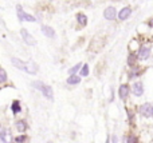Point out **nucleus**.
Segmentation results:
<instances>
[{
    "instance_id": "1",
    "label": "nucleus",
    "mask_w": 153,
    "mask_h": 143,
    "mask_svg": "<svg viewBox=\"0 0 153 143\" xmlns=\"http://www.w3.org/2000/svg\"><path fill=\"white\" fill-rule=\"evenodd\" d=\"M11 62H12V64L16 67V68L23 70V71H26L27 74L35 75L38 72V66L34 63V62H22V60H19V59H16V58H12L11 59Z\"/></svg>"
},
{
    "instance_id": "2",
    "label": "nucleus",
    "mask_w": 153,
    "mask_h": 143,
    "mask_svg": "<svg viewBox=\"0 0 153 143\" xmlns=\"http://www.w3.org/2000/svg\"><path fill=\"white\" fill-rule=\"evenodd\" d=\"M32 86H34L35 88H38V90L42 91V94L46 96L47 99H50V100H53V88L50 87V86L47 84H43L42 82H34L32 83Z\"/></svg>"
},
{
    "instance_id": "3",
    "label": "nucleus",
    "mask_w": 153,
    "mask_h": 143,
    "mask_svg": "<svg viewBox=\"0 0 153 143\" xmlns=\"http://www.w3.org/2000/svg\"><path fill=\"white\" fill-rule=\"evenodd\" d=\"M16 11H18V18L20 21H35V18L32 15H28L27 12H24V10L20 7V5H18L16 7Z\"/></svg>"
},
{
    "instance_id": "4",
    "label": "nucleus",
    "mask_w": 153,
    "mask_h": 143,
    "mask_svg": "<svg viewBox=\"0 0 153 143\" xmlns=\"http://www.w3.org/2000/svg\"><path fill=\"white\" fill-rule=\"evenodd\" d=\"M140 114L145 118H151L153 117V104L151 103H145L140 107Z\"/></svg>"
},
{
    "instance_id": "5",
    "label": "nucleus",
    "mask_w": 153,
    "mask_h": 143,
    "mask_svg": "<svg viewBox=\"0 0 153 143\" xmlns=\"http://www.w3.org/2000/svg\"><path fill=\"white\" fill-rule=\"evenodd\" d=\"M20 34H22V37H23V40L26 42V44H28V45H35V44H36V40H35L34 37H32L31 35L28 34V31H27L26 28H22Z\"/></svg>"
},
{
    "instance_id": "6",
    "label": "nucleus",
    "mask_w": 153,
    "mask_h": 143,
    "mask_svg": "<svg viewBox=\"0 0 153 143\" xmlns=\"http://www.w3.org/2000/svg\"><path fill=\"white\" fill-rule=\"evenodd\" d=\"M103 16H105V19H108V20H114L117 16V11L114 7H108L105 11H103Z\"/></svg>"
},
{
    "instance_id": "7",
    "label": "nucleus",
    "mask_w": 153,
    "mask_h": 143,
    "mask_svg": "<svg viewBox=\"0 0 153 143\" xmlns=\"http://www.w3.org/2000/svg\"><path fill=\"white\" fill-rule=\"evenodd\" d=\"M130 12H132V10H130L129 7L122 8V10L118 12V19L120 20H126V19L130 16Z\"/></svg>"
},
{
    "instance_id": "8",
    "label": "nucleus",
    "mask_w": 153,
    "mask_h": 143,
    "mask_svg": "<svg viewBox=\"0 0 153 143\" xmlns=\"http://www.w3.org/2000/svg\"><path fill=\"white\" fill-rule=\"evenodd\" d=\"M133 94H134L136 96H141L144 94V87H143V83L137 82L133 84Z\"/></svg>"
},
{
    "instance_id": "9",
    "label": "nucleus",
    "mask_w": 153,
    "mask_h": 143,
    "mask_svg": "<svg viewBox=\"0 0 153 143\" xmlns=\"http://www.w3.org/2000/svg\"><path fill=\"white\" fill-rule=\"evenodd\" d=\"M118 95L121 99H126L128 95H129V86L128 84H122L118 90Z\"/></svg>"
},
{
    "instance_id": "10",
    "label": "nucleus",
    "mask_w": 153,
    "mask_h": 143,
    "mask_svg": "<svg viewBox=\"0 0 153 143\" xmlns=\"http://www.w3.org/2000/svg\"><path fill=\"white\" fill-rule=\"evenodd\" d=\"M42 32L47 37H55V31H54V28H51V27H48V26H42Z\"/></svg>"
},
{
    "instance_id": "11",
    "label": "nucleus",
    "mask_w": 153,
    "mask_h": 143,
    "mask_svg": "<svg viewBox=\"0 0 153 143\" xmlns=\"http://www.w3.org/2000/svg\"><path fill=\"white\" fill-rule=\"evenodd\" d=\"M149 55H151V48H148V47L140 48V52H138V58L140 59H146Z\"/></svg>"
},
{
    "instance_id": "12",
    "label": "nucleus",
    "mask_w": 153,
    "mask_h": 143,
    "mask_svg": "<svg viewBox=\"0 0 153 143\" xmlns=\"http://www.w3.org/2000/svg\"><path fill=\"white\" fill-rule=\"evenodd\" d=\"M81 82V76H76V75H71V76L67 78V83L69 84H78Z\"/></svg>"
},
{
    "instance_id": "13",
    "label": "nucleus",
    "mask_w": 153,
    "mask_h": 143,
    "mask_svg": "<svg viewBox=\"0 0 153 143\" xmlns=\"http://www.w3.org/2000/svg\"><path fill=\"white\" fill-rule=\"evenodd\" d=\"M76 20H78V23L81 24V26H86L87 24V18L83 13H78V15H76Z\"/></svg>"
},
{
    "instance_id": "14",
    "label": "nucleus",
    "mask_w": 153,
    "mask_h": 143,
    "mask_svg": "<svg viewBox=\"0 0 153 143\" xmlns=\"http://www.w3.org/2000/svg\"><path fill=\"white\" fill-rule=\"evenodd\" d=\"M11 110H12L13 114H18V112H20L22 107H20V103H19V100H15L12 103V106H11Z\"/></svg>"
},
{
    "instance_id": "15",
    "label": "nucleus",
    "mask_w": 153,
    "mask_h": 143,
    "mask_svg": "<svg viewBox=\"0 0 153 143\" xmlns=\"http://www.w3.org/2000/svg\"><path fill=\"white\" fill-rule=\"evenodd\" d=\"M16 128H18V131H20V133L26 131V128H27L26 122H23V120H19V122L16 123Z\"/></svg>"
},
{
    "instance_id": "16",
    "label": "nucleus",
    "mask_w": 153,
    "mask_h": 143,
    "mask_svg": "<svg viewBox=\"0 0 153 143\" xmlns=\"http://www.w3.org/2000/svg\"><path fill=\"white\" fill-rule=\"evenodd\" d=\"M81 67H83V64H81V63H78V64H75L74 67H71V68L69 70V72L71 75H74V74H76V72L79 71V68H81Z\"/></svg>"
},
{
    "instance_id": "17",
    "label": "nucleus",
    "mask_w": 153,
    "mask_h": 143,
    "mask_svg": "<svg viewBox=\"0 0 153 143\" xmlns=\"http://www.w3.org/2000/svg\"><path fill=\"white\" fill-rule=\"evenodd\" d=\"M0 138H1V141L4 143L8 142V134H7V130H5V128L1 130V133H0Z\"/></svg>"
},
{
    "instance_id": "18",
    "label": "nucleus",
    "mask_w": 153,
    "mask_h": 143,
    "mask_svg": "<svg viewBox=\"0 0 153 143\" xmlns=\"http://www.w3.org/2000/svg\"><path fill=\"white\" fill-rule=\"evenodd\" d=\"M87 75H89V66H87V64H85V66L82 67L81 76H87Z\"/></svg>"
},
{
    "instance_id": "19",
    "label": "nucleus",
    "mask_w": 153,
    "mask_h": 143,
    "mask_svg": "<svg viewBox=\"0 0 153 143\" xmlns=\"http://www.w3.org/2000/svg\"><path fill=\"white\" fill-rule=\"evenodd\" d=\"M5 80H7V74H5V71L1 68V71H0V82L4 83Z\"/></svg>"
},
{
    "instance_id": "20",
    "label": "nucleus",
    "mask_w": 153,
    "mask_h": 143,
    "mask_svg": "<svg viewBox=\"0 0 153 143\" xmlns=\"http://www.w3.org/2000/svg\"><path fill=\"white\" fill-rule=\"evenodd\" d=\"M126 143H140V141H138V139L136 138L134 135H130L129 138L126 139Z\"/></svg>"
},
{
    "instance_id": "21",
    "label": "nucleus",
    "mask_w": 153,
    "mask_h": 143,
    "mask_svg": "<svg viewBox=\"0 0 153 143\" xmlns=\"http://www.w3.org/2000/svg\"><path fill=\"white\" fill-rule=\"evenodd\" d=\"M26 139H27V136L26 135H20V136H18V138L15 139L18 143H23V142H26Z\"/></svg>"
},
{
    "instance_id": "22",
    "label": "nucleus",
    "mask_w": 153,
    "mask_h": 143,
    "mask_svg": "<svg viewBox=\"0 0 153 143\" xmlns=\"http://www.w3.org/2000/svg\"><path fill=\"white\" fill-rule=\"evenodd\" d=\"M138 74H140V71H138V70H133V71L129 74V78H130V79H132V78H136Z\"/></svg>"
},
{
    "instance_id": "23",
    "label": "nucleus",
    "mask_w": 153,
    "mask_h": 143,
    "mask_svg": "<svg viewBox=\"0 0 153 143\" xmlns=\"http://www.w3.org/2000/svg\"><path fill=\"white\" fill-rule=\"evenodd\" d=\"M134 60H136V58H134L133 55H130V58L128 59V63H129L130 67H133V64H134Z\"/></svg>"
},
{
    "instance_id": "24",
    "label": "nucleus",
    "mask_w": 153,
    "mask_h": 143,
    "mask_svg": "<svg viewBox=\"0 0 153 143\" xmlns=\"http://www.w3.org/2000/svg\"><path fill=\"white\" fill-rule=\"evenodd\" d=\"M111 143H117V136H113V138H111Z\"/></svg>"
},
{
    "instance_id": "25",
    "label": "nucleus",
    "mask_w": 153,
    "mask_h": 143,
    "mask_svg": "<svg viewBox=\"0 0 153 143\" xmlns=\"http://www.w3.org/2000/svg\"><path fill=\"white\" fill-rule=\"evenodd\" d=\"M148 24H149V26H151V27H153V19H152V20H151V21H149V23H148Z\"/></svg>"
},
{
    "instance_id": "26",
    "label": "nucleus",
    "mask_w": 153,
    "mask_h": 143,
    "mask_svg": "<svg viewBox=\"0 0 153 143\" xmlns=\"http://www.w3.org/2000/svg\"><path fill=\"white\" fill-rule=\"evenodd\" d=\"M106 143H110V139H109V136H108V139H106Z\"/></svg>"
}]
</instances>
